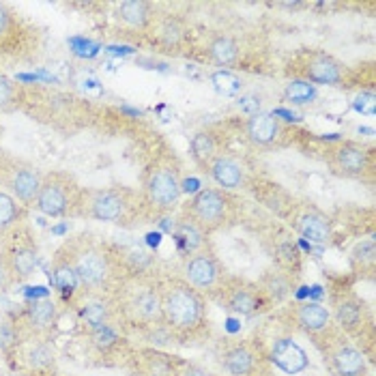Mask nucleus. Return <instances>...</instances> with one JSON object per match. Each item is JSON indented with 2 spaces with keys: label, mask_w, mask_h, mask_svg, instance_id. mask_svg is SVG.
I'll list each match as a JSON object with an SVG mask.
<instances>
[{
  "label": "nucleus",
  "mask_w": 376,
  "mask_h": 376,
  "mask_svg": "<svg viewBox=\"0 0 376 376\" xmlns=\"http://www.w3.org/2000/svg\"><path fill=\"white\" fill-rule=\"evenodd\" d=\"M260 288L267 297H273L275 301H282L290 295V280L284 273H269V275H265Z\"/></svg>",
  "instance_id": "473e14b6"
},
{
  "label": "nucleus",
  "mask_w": 376,
  "mask_h": 376,
  "mask_svg": "<svg viewBox=\"0 0 376 376\" xmlns=\"http://www.w3.org/2000/svg\"><path fill=\"white\" fill-rule=\"evenodd\" d=\"M14 33V16L7 9V5L0 3V46H5L11 39Z\"/></svg>",
  "instance_id": "58836bf2"
},
{
  "label": "nucleus",
  "mask_w": 376,
  "mask_h": 376,
  "mask_svg": "<svg viewBox=\"0 0 376 376\" xmlns=\"http://www.w3.org/2000/svg\"><path fill=\"white\" fill-rule=\"evenodd\" d=\"M211 84H213V88H215L220 95H226V97H235V95H239V93L243 91V80H241L237 73L228 71V69L215 71V73L211 76Z\"/></svg>",
  "instance_id": "c756f323"
},
{
  "label": "nucleus",
  "mask_w": 376,
  "mask_h": 376,
  "mask_svg": "<svg viewBox=\"0 0 376 376\" xmlns=\"http://www.w3.org/2000/svg\"><path fill=\"white\" fill-rule=\"evenodd\" d=\"M185 278L196 290H215L224 280V271L213 254L196 252L185 263Z\"/></svg>",
  "instance_id": "9b49d317"
},
{
  "label": "nucleus",
  "mask_w": 376,
  "mask_h": 376,
  "mask_svg": "<svg viewBox=\"0 0 376 376\" xmlns=\"http://www.w3.org/2000/svg\"><path fill=\"white\" fill-rule=\"evenodd\" d=\"M16 342V331L9 322H0V346H11Z\"/></svg>",
  "instance_id": "37998d69"
},
{
  "label": "nucleus",
  "mask_w": 376,
  "mask_h": 376,
  "mask_svg": "<svg viewBox=\"0 0 376 376\" xmlns=\"http://www.w3.org/2000/svg\"><path fill=\"white\" fill-rule=\"evenodd\" d=\"M29 318L31 325L37 329H50L56 322V305L52 301H33L29 308Z\"/></svg>",
  "instance_id": "c85d7f7f"
},
{
  "label": "nucleus",
  "mask_w": 376,
  "mask_h": 376,
  "mask_svg": "<svg viewBox=\"0 0 376 376\" xmlns=\"http://www.w3.org/2000/svg\"><path fill=\"white\" fill-rule=\"evenodd\" d=\"M54 282L63 293H76L80 286V280H78L73 267L65 258H59L54 265Z\"/></svg>",
  "instance_id": "2f4dec72"
},
{
  "label": "nucleus",
  "mask_w": 376,
  "mask_h": 376,
  "mask_svg": "<svg viewBox=\"0 0 376 376\" xmlns=\"http://www.w3.org/2000/svg\"><path fill=\"white\" fill-rule=\"evenodd\" d=\"M161 286V312L163 322L178 344H196L209 333L207 303L200 290L185 280L172 278Z\"/></svg>",
  "instance_id": "f257e3e1"
},
{
  "label": "nucleus",
  "mask_w": 376,
  "mask_h": 376,
  "mask_svg": "<svg viewBox=\"0 0 376 376\" xmlns=\"http://www.w3.org/2000/svg\"><path fill=\"white\" fill-rule=\"evenodd\" d=\"M65 260L73 267V271L80 280V286L99 288L112 275L110 254L93 241H84L78 248H73L71 254L65 256Z\"/></svg>",
  "instance_id": "39448f33"
},
{
  "label": "nucleus",
  "mask_w": 376,
  "mask_h": 376,
  "mask_svg": "<svg viewBox=\"0 0 376 376\" xmlns=\"http://www.w3.org/2000/svg\"><path fill=\"white\" fill-rule=\"evenodd\" d=\"M78 198H80V192H78L76 181L69 174L52 172L41 178V190H39L35 205L44 215L61 218L71 207H76Z\"/></svg>",
  "instance_id": "0eeeda50"
},
{
  "label": "nucleus",
  "mask_w": 376,
  "mask_h": 376,
  "mask_svg": "<svg viewBox=\"0 0 376 376\" xmlns=\"http://www.w3.org/2000/svg\"><path fill=\"white\" fill-rule=\"evenodd\" d=\"M178 376H211V374L207 370L198 367V365H183Z\"/></svg>",
  "instance_id": "c03bdc74"
},
{
  "label": "nucleus",
  "mask_w": 376,
  "mask_h": 376,
  "mask_svg": "<svg viewBox=\"0 0 376 376\" xmlns=\"http://www.w3.org/2000/svg\"><path fill=\"white\" fill-rule=\"evenodd\" d=\"M222 363L233 376H252L258 367V355L250 344H233L224 350Z\"/></svg>",
  "instance_id": "f3484780"
},
{
  "label": "nucleus",
  "mask_w": 376,
  "mask_h": 376,
  "mask_svg": "<svg viewBox=\"0 0 376 376\" xmlns=\"http://www.w3.org/2000/svg\"><path fill=\"white\" fill-rule=\"evenodd\" d=\"M31 363H33L35 367L48 365V363H52V352H50L46 346H35V348L31 350Z\"/></svg>",
  "instance_id": "a19ab883"
},
{
  "label": "nucleus",
  "mask_w": 376,
  "mask_h": 376,
  "mask_svg": "<svg viewBox=\"0 0 376 376\" xmlns=\"http://www.w3.org/2000/svg\"><path fill=\"white\" fill-rule=\"evenodd\" d=\"M230 203L233 200L222 190L207 187V190H200L190 203L185 205L183 215L187 220H192L207 235H211L213 230H218L226 222H230V218H233V205Z\"/></svg>",
  "instance_id": "20e7f679"
},
{
  "label": "nucleus",
  "mask_w": 376,
  "mask_h": 376,
  "mask_svg": "<svg viewBox=\"0 0 376 376\" xmlns=\"http://www.w3.org/2000/svg\"><path fill=\"white\" fill-rule=\"evenodd\" d=\"M174 235L187 252H194V254L207 243V233L203 228H198L192 220H187L185 215L176 222Z\"/></svg>",
  "instance_id": "393cba45"
},
{
  "label": "nucleus",
  "mask_w": 376,
  "mask_h": 376,
  "mask_svg": "<svg viewBox=\"0 0 376 376\" xmlns=\"http://www.w3.org/2000/svg\"><path fill=\"white\" fill-rule=\"evenodd\" d=\"M284 95H286V99H288L290 103L301 106V103H310V101L316 97V88H314V84H310V82H305V80H290V82L286 84Z\"/></svg>",
  "instance_id": "f704fd0d"
},
{
  "label": "nucleus",
  "mask_w": 376,
  "mask_h": 376,
  "mask_svg": "<svg viewBox=\"0 0 376 376\" xmlns=\"http://www.w3.org/2000/svg\"><path fill=\"white\" fill-rule=\"evenodd\" d=\"M80 318H82V322H84L91 331L101 329V327H106L108 320H110V308H108L106 301H99V299L88 301V303H84V308L80 310Z\"/></svg>",
  "instance_id": "cd10ccee"
},
{
  "label": "nucleus",
  "mask_w": 376,
  "mask_h": 376,
  "mask_svg": "<svg viewBox=\"0 0 376 376\" xmlns=\"http://www.w3.org/2000/svg\"><path fill=\"white\" fill-rule=\"evenodd\" d=\"M305 82L314 84H340L344 80V65L325 52H310L303 56L301 67L295 71Z\"/></svg>",
  "instance_id": "9d476101"
},
{
  "label": "nucleus",
  "mask_w": 376,
  "mask_h": 376,
  "mask_svg": "<svg viewBox=\"0 0 376 376\" xmlns=\"http://www.w3.org/2000/svg\"><path fill=\"white\" fill-rule=\"evenodd\" d=\"M190 148H192L194 161L200 168H209V163L220 155V140L211 129H203V131L194 133V138L190 142Z\"/></svg>",
  "instance_id": "4be33fe9"
},
{
  "label": "nucleus",
  "mask_w": 376,
  "mask_h": 376,
  "mask_svg": "<svg viewBox=\"0 0 376 376\" xmlns=\"http://www.w3.org/2000/svg\"><path fill=\"white\" fill-rule=\"evenodd\" d=\"M37 267V250L31 243L14 245L7 254V269L16 278H29Z\"/></svg>",
  "instance_id": "5701e85b"
},
{
  "label": "nucleus",
  "mask_w": 376,
  "mask_h": 376,
  "mask_svg": "<svg viewBox=\"0 0 376 376\" xmlns=\"http://www.w3.org/2000/svg\"><path fill=\"white\" fill-rule=\"evenodd\" d=\"M14 97H16V84L9 78L0 76V110L9 108V103L14 101Z\"/></svg>",
  "instance_id": "ea45409f"
},
{
  "label": "nucleus",
  "mask_w": 376,
  "mask_h": 376,
  "mask_svg": "<svg viewBox=\"0 0 376 376\" xmlns=\"http://www.w3.org/2000/svg\"><path fill=\"white\" fill-rule=\"evenodd\" d=\"M209 56L215 65L220 67H233L239 61V46L235 39L220 35L209 44Z\"/></svg>",
  "instance_id": "a878e982"
},
{
  "label": "nucleus",
  "mask_w": 376,
  "mask_h": 376,
  "mask_svg": "<svg viewBox=\"0 0 376 376\" xmlns=\"http://www.w3.org/2000/svg\"><path fill=\"white\" fill-rule=\"evenodd\" d=\"M297 320H299L303 331L316 335V333L327 331V327L331 322V314L320 303H301L299 310H297Z\"/></svg>",
  "instance_id": "412c9836"
},
{
  "label": "nucleus",
  "mask_w": 376,
  "mask_h": 376,
  "mask_svg": "<svg viewBox=\"0 0 376 376\" xmlns=\"http://www.w3.org/2000/svg\"><path fill=\"white\" fill-rule=\"evenodd\" d=\"M118 20L131 29H146L153 20V7L144 0H125L118 5Z\"/></svg>",
  "instance_id": "b1692460"
},
{
  "label": "nucleus",
  "mask_w": 376,
  "mask_h": 376,
  "mask_svg": "<svg viewBox=\"0 0 376 376\" xmlns=\"http://www.w3.org/2000/svg\"><path fill=\"white\" fill-rule=\"evenodd\" d=\"M256 198L271 211H275L278 215H286L288 211H293V198L288 196V192L278 183H269V181H260L254 190Z\"/></svg>",
  "instance_id": "aec40b11"
},
{
  "label": "nucleus",
  "mask_w": 376,
  "mask_h": 376,
  "mask_svg": "<svg viewBox=\"0 0 376 376\" xmlns=\"http://www.w3.org/2000/svg\"><path fill=\"white\" fill-rule=\"evenodd\" d=\"M329 363L331 370L337 376H363L365 374V357L361 350H357L350 344H335L329 350Z\"/></svg>",
  "instance_id": "2eb2a0df"
},
{
  "label": "nucleus",
  "mask_w": 376,
  "mask_h": 376,
  "mask_svg": "<svg viewBox=\"0 0 376 376\" xmlns=\"http://www.w3.org/2000/svg\"><path fill=\"white\" fill-rule=\"evenodd\" d=\"M123 314L136 327H151L163 320L161 312V286L155 280L138 278L125 293Z\"/></svg>",
  "instance_id": "7ed1b4c3"
},
{
  "label": "nucleus",
  "mask_w": 376,
  "mask_h": 376,
  "mask_svg": "<svg viewBox=\"0 0 376 376\" xmlns=\"http://www.w3.org/2000/svg\"><path fill=\"white\" fill-rule=\"evenodd\" d=\"M327 166L331 174L342 178H365L374 172V153L372 148L357 142H342L329 148Z\"/></svg>",
  "instance_id": "6e6552de"
},
{
  "label": "nucleus",
  "mask_w": 376,
  "mask_h": 376,
  "mask_svg": "<svg viewBox=\"0 0 376 376\" xmlns=\"http://www.w3.org/2000/svg\"><path fill=\"white\" fill-rule=\"evenodd\" d=\"M185 37V26L176 18H166L157 29V39L166 48H176Z\"/></svg>",
  "instance_id": "7c9ffc66"
},
{
  "label": "nucleus",
  "mask_w": 376,
  "mask_h": 376,
  "mask_svg": "<svg viewBox=\"0 0 376 376\" xmlns=\"http://www.w3.org/2000/svg\"><path fill=\"white\" fill-rule=\"evenodd\" d=\"M239 106H241L250 116L256 114V112H260V99H258L256 95H243L241 101H239Z\"/></svg>",
  "instance_id": "79ce46f5"
},
{
  "label": "nucleus",
  "mask_w": 376,
  "mask_h": 376,
  "mask_svg": "<svg viewBox=\"0 0 376 376\" xmlns=\"http://www.w3.org/2000/svg\"><path fill=\"white\" fill-rule=\"evenodd\" d=\"M295 228L299 230V235L303 239H308L316 245H327L331 241V224L314 207H301L295 213Z\"/></svg>",
  "instance_id": "f8f14e48"
},
{
  "label": "nucleus",
  "mask_w": 376,
  "mask_h": 376,
  "mask_svg": "<svg viewBox=\"0 0 376 376\" xmlns=\"http://www.w3.org/2000/svg\"><path fill=\"white\" fill-rule=\"evenodd\" d=\"M245 131H248V138L258 144V146H269L273 144L278 138H280V131H282V125H280V118L273 114V112H256L248 118V125H245Z\"/></svg>",
  "instance_id": "dca6fc26"
},
{
  "label": "nucleus",
  "mask_w": 376,
  "mask_h": 376,
  "mask_svg": "<svg viewBox=\"0 0 376 376\" xmlns=\"http://www.w3.org/2000/svg\"><path fill=\"white\" fill-rule=\"evenodd\" d=\"M352 108H355L357 112H361V114L372 116V114L376 112V97H374V93H372V91H361V93L355 97Z\"/></svg>",
  "instance_id": "e433bc0d"
},
{
  "label": "nucleus",
  "mask_w": 376,
  "mask_h": 376,
  "mask_svg": "<svg viewBox=\"0 0 376 376\" xmlns=\"http://www.w3.org/2000/svg\"><path fill=\"white\" fill-rule=\"evenodd\" d=\"M82 207V215L99 220V222H123L129 218L133 205H131V192L127 190H93L78 198Z\"/></svg>",
  "instance_id": "423d86ee"
},
{
  "label": "nucleus",
  "mask_w": 376,
  "mask_h": 376,
  "mask_svg": "<svg viewBox=\"0 0 376 376\" xmlns=\"http://www.w3.org/2000/svg\"><path fill=\"white\" fill-rule=\"evenodd\" d=\"M116 342H118V335L110 329V325H106V327L93 331V344H95L97 348L108 350V348H112Z\"/></svg>",
  "instance_id": "4c0bfd02"
},
{
  "label": "nucleus",
  "mask_w": 376,
  "mask_h": 376,
  "mask_svg": "<svg viewBox=\"0 0 376 376\" xmlns=\"http://www.w3.org/2000/svg\"><path fill=\"white\" fill-rule=\"evenodd\" d=\"M271 361L286 374H299L310 365L305 350L293 337H280L271 346Z\"/></svg>",
  "instance_id": "ddd939ff"
},
{
  "label": "nucleus",
  "mask_w": 376,
  "mask_h": 376,
  "mask_svg": "<svg viewBox=\"0 0 376 376\" xmlns=\"http://www.w3.org/2000/svg\"><path fill=\"white\" fill-rule=\"evenodd\" d=\"M140 372L142 376H178L181 367L185 365L178 357L166 355L161 350H142L140 352Z\"/></svg>",
  "instance_id": "a211bd4d"
},
{
  "label": "nucleus",
  "mask_w": 376,
  "mask_h": 376,
  "mask_svg": "<svg viewBox=\"0 0 376 376\" xmlns=\"http://www.w3.org/2000/svg\"><path fill=\"white\" fill-rule=\"evenodd\" d=\"M220 290V301L226 310L239 316H254L265 308L267 295L260 286L243 282V280H222V284L215 288Z\"/></svg>",
  "instance_id": "1a4fd4ad"
},
{
  "label": "nucleus",
  "mask_w": 376,
  "mask_h": 376,
  "mask_svg": "<svg viewBox=\"0 0 376 376\" xmlns=\"http://www.w3.org/2000/svg\"><path fill=\"white\" fill-rule=\"evenodd\" d=\"M374 241H361L355 245L352 254H350V260H352V267L361 273H372L374 271Z\"/></svg>",
  "instance_id": "72a5a7b5"
},
{
  "label": "nucleus",
  "mask_w": 376,
  "mask_h": 376,
  "mask_svg": "<svg viewBox=\"0 0 376 376\" xmlns=\"http://www.w3.org/2000/svg\"><path fill=\"white\" fill-rule=\"evenodd\" d=\"M335 318L346 331H357L363 327V305L357 299H344L335 308Z\"/></svg>",
  "instance_id": "bb28decb"
},
{
  "label": "nucleus",
  "mask_w": 376,
  "mask_h": 376,
  "mask_svg": "<svg viewBox=\"0 0 376 376\" xmlns=\"http://www.w3.org/2000/svg\"><path fill=\"white\" fill-rule=\"evenodd\" d=\"M16 220H18V205H16V200L9 194L0 192V230L9 228Z\"/></svg>",
  "instance_id": "c9c22d12"
},
{
  "label": "nucleus",
  "mask_w": 376,
  "mask_h": 376,
  "mask_svg": "<svg viewBox=\"0 0 376 376\" xmlns=\"http://www.w3.org/2000/svg\"><path fill=\"white\" fill-rule=\"evenodd\" d=\"M144 198L157 213H170L183 192L181 163L172 151L161 153L144 172Z\"/></svg>",
  "instance_id": "f03ea898"
},
{
  "label": "nucleus",
  "mask_w": 376,
  "mask_h": 376,
  "mask_svg": "<svg viewBox=\"0 0 376 376\" xmlns=\"http://www.w3.org/2000/svg\"><path fill=\"white\" fill-rule=\"evenodd\" d=\"M9 185H11L14 194L22 203L33 205V203H37V196H39V190H41V174L35 168L24 166V168L14 170L11 178H9Z\"/></svg>",
  "instance_id": "6ab92c4d"
},
{
  "label": "nucleus",
  "mask_w": 376,
  "mask_h": 376,
  "mask_svg": "<svg viewBox=\"0 0 376 376\" xmlns=\"http://www.w3.org/2000/svg\"><path fill=\"white\" fill-rule=\"evenodd\" d=\"M207 170H209L211 178H213L220 187H224V190H237V187H245V183H248V176H245L243 166H241L235 157L224 155V153H220V155L209 163Z\"/></svg>",
  "instance_id": "4468645a"
}]
</instances>
